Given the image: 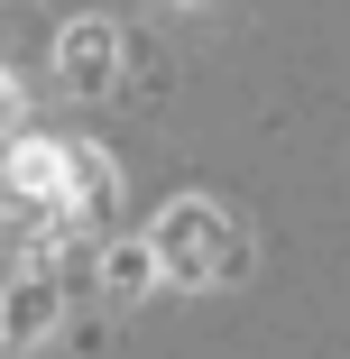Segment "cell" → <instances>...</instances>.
I'll list each match as a JSON object with an SVG mask.
<instances>
[{"mask_svg": "<svg viewBox=\"0 0 350 359\" xmlns=\"http://www.w3.org/2000/svg\"><path fill=\"white\" fill-rule=\"evenodd\" d=\"M148 258H157V276H175V285H222V276H240V231L222 222L213 203H175L166 222L148 231Z\"/></svg>", "mask_w": 350, "mask_h": 359, "instance_id": "6da1fadb", "label": "cell"}, {"mask_svg": "<svg viewBox=\"0 0 350 359\" xmlns=\"http://www.w3.org/2000/svg\"><path fill=\"white\" fill-rule=\"evenodd\" d=\"M0 203L65 212V148H10V166H0Z\"/></svg>", "mask_w": 350, "mask_h": 359, "instance_id": "7a4b0ae2", "label": "cell"}, {"mask_svg": "<svg viewBox=\"0 0 350 359\" xmlns=\"http://www.w3.org/2000/svg\"><path fill=\"white\" fill-rule=\"evenodd\" d=\"M55 65H65V83H74V93H102L111 65H120V28H111V19H74V28L55 37Z\"/></svg>", "mask_w": 350, "mask_h": 359, "instance_id": "3957f363", "label": "cell"}, {"mask_svg": "<svg viewBox=\"0 0 350 359\" xmlns=\"http://www.w3.org/2000/svg\"><path fill=\"white\" fill-rule=\"evenodd\" d=\"M55 276H19L10 295H0V341L10 350H28V341H46V323H55Z\"/></svg>", "mask_w": 350, "mask_h": 359, "instance_id": "277c9868", "label": "cell"}, {"mask_svg": "<svg viewBox=\"0 0 350 359\" xmlns=\"http://www.w3.org/2000/svg\"><path fill=\"white\" fill-rule=\"evenodd\" d=\"M120 203V175L102 148H65V212H83V222H102V212Z\"/></svg>", "mask_w": 350, "mask_h": 359, "instance_id": "5b68a950", "label": "cell"}, {"mask_svg": "<svg viewBox=\"0 0 350 359\" xmlns=\"http://www.w3.org/2000/svg\"><path fill=\"white\" fill-rule=\"evenodd\" d=\"M102 267H111V285H120V295H138V285H157V258H148V240H120V249H111Z\"/></svg>", "mask_w": 350, "mask_h": 359, "instance_id": "8992f818", "label": "cell"}, {"mask_svg": "<svg viewBox=\"0 0 350 359\" xmlns=\"http://www.w3.org/2000/svg\"><path fill=\"white\" fill-rule=\"evenodd\" d=\"M0 129H19V83L0 74Z\"/></svg>", "mask_w": 350, "mask_h": 359, "instance_id": "52a82bcc", "label": "cell"}]
</instances>
